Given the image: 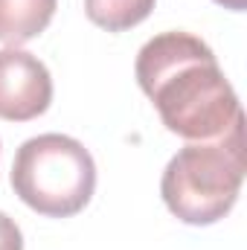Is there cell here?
<instances>
[{"label": "cell", "instance_id": "1", "mask_svg": "<svg viewBox=\"0 0 247 250\" xmlns=\"http://www.w3.org/2000/svg\"><path fill=\"white\" fill-rule=\"evenodd\" d=\"M137 84L154 102L163 125L186 143L224 137L245 123L239 96L209 44L189 32H163L137 53Z\"/></svg>", "mask_w": 247, "mask_h": 250}, {"label": "cell", "instance_id": "2", "mask_svg": "<svg viewBox=\"0 0 247 250\" xmlns=\"http://www.w3.org/2000/svg\"><path fill=\"white\" fill-rule=\"evenodd\" d=\"M245 172V123H239L218 140L186 143L166 163L160 195L184 224L209 227L236 207Z\"/></svg>", "mask_w": 247, "mask_h": 250}, {"label": "cell", "instance_id": "3", "mask_svg": "<svg viewBox=\"0 0 247 250\" xmlns=\"http://www.w3.org/2000/svg\"><path fill=\"white\" fill-rule=\"evenodd\" d=\"M9 184L38 215L70 218L93 198L96 163L79 140L67 134H38L15 151Z\"/></svg>", "mask_w": 247, "mask_h": 250}, {"label": "cell", "instance_id": "4", "mask_svg": "<svg viewBox=\"0 0 247 250\" xmlns=\"http://www.w3.org/2000/svg\"><path fill=\"white\" fill-rule=\"evenodd\" d=\"M53 102V76L38 56L6 47L0 50V120L29 123Z\"/></svg>", "mask_w": 247, "mask_h": 250}, {"label": "cell", "instance_id": "5", "mask_svg": "<svg viewBox=\"0 0 247 250\" xmlns=\"http://www.w3.org/2000/svg\"><path fill=\"white\" fill-rule=\"evenodd\" d=\"M59 0H0V41L6 47H21L38 38L53 15Z\"/></svg>", "mask_w": 247, "mask_h": 250}, {"label": "cell", "instance_id": "6", "mask_svg": "<svg viewBox=\"0 0 247 250\" xmlns=\"http://www.w3.org/2000/svg\"><path fill=\"white\" fill-rule=\"evenodd\" d=\"M157 0H84L87 18L108 29V32H125L137 23H143Z\"/></svg>", "mask_w": 247, "mask_h": 250}, {"label": "cell", "instance_id": "7", "mask_svg": "<svg viewBox=\"0 0 247 250\" xmlns=\"http://www.w3.org/2000/svg\"><path fill=\"white\" fill-rule=\"evenodd\" d=\"M0 250H23L21 227H18L15 218H9L6 212H0Z\"/></svg>", "mask_w": 247, "mask_h": 250}, {"label": "cell", "instance_id": "8", "mask_svg": "<svg viewBox=\"0 0 247 250\" xmlns=\"http://www.w3.org/2000/svg\"><path fill=\"white\" fill-rule=\"evenodd\" d=\"M218 6H224V9H233V12H245L247 9V0H215Z\"/></svg>", "mask_w": 247, "mask_h": 250}]
</instances>
